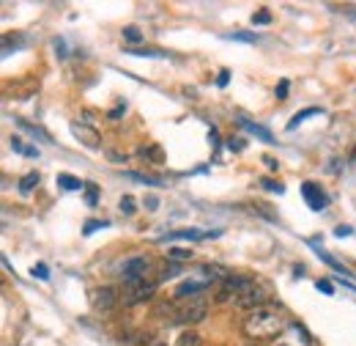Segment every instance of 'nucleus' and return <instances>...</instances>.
I'll list each match as a JSON object with an SVG mask.
<instances>
[{"mask_svg":"<svg viewBox=\"0 0 356 346\" xmlns=\"http://www.w3.org/2000/svg\"><path fill=\"white\" fill-rule=\"evenodd\" d=\"M241 330L249 341H269V338H277L285 330V319L277 308L263 305V308H255V311L247 314Z\"/></svg>","mask_w":356,"mask_h":346,"instance_id":"1","label":"nucleus"},{"mask_svg":"<svg viewBox=\"0 0 356 346\" xmlns=\"http://www.w3.org/2000/svg\"><path fill=\"white\" fill-rule=\"evenodd\" d=\"M170 314H173V322H178V325H197L208 314V300L203 294L189 297V300H176L170 305Z\"/></svg>","mask_w":356,"mask_h":346,"instance_id":"2","label":"nucleus"},{"mask_svg":"<svg viewBox=\"0 0 356 346\" xmlns=\"http://www.w3.org/2000/svg\"><path fill=\"white\" fill-rule=\"evenodd\" d=\"M252 286H255L252 278H247V275H230V278L222 281L219 289H216V305H227V303L236 305Z\"/></svg>","mask_w":356,"mask_h":346,"instance_id":"3","label":"nucleus"},{"mask_svg":"<svg viewBox=\"0 0 356 346\" xmlns=\"http://www.w3.org/2000/svg\"><path fill=\"white\" fill-rule=\"evenodd\" d=\"M148 270H151V261H148L146 256L126 259V261H124V267H121L124 283H137V281H146V278H148Z\"/></svg>","mask_w":356,"mask_h":346,"instance_id":"4","label":"nucleus"},{"mask_svg":"<svg viewBox=\"0 0 356 346\" xmlns=\"http://www.w3.org/2000/svg\"><path fill=\"white\" fill-rule=\"evenodd\" d=\"M157 286H159V281H137V283H126V294H124V303L126 305H137V303H143V300H151L154 297V292H157Z\"/></svg>","mask_w":356,"mask_h":346,"instance_id":"5","label":"nucleus"},{"mask_svg":"<svg viewBox=\"0 0 356 346\" xmlns=\"http://www.w3.org/2000/svg\"><path fill=\"white\" fill-rule=\"evenodd\" d=\"M302 195H304V201H307V206H310L313 212H324V209L329 206V195H326L315 182H304V184H302Z\"/></svg>","mask_w":356,"mask_h":346,"instance_id":"6","label":"nucleus"},{"mask_svg":"<svg viewBox=\"0 0 356 346\" xmlns=\"http://www.w3.org/2000/svg\"><path fill=\"white\" fill-rule=\"evenodd\" d=\"M93 305H96V311L110 314V311L118 305L115 289H113V286H102V289H96V292H93Z\"/></svg>","mask_w":356,"mask_h":346,"instance_id":"7","label":"nucleus"},{"mask_svg":"<svg viewBox=\"0 0 356 346\" xmlns=\"http://www.w3.org/2000/svg\"><path fill=\"white\" fill-rule=\"evenodd\" d=\"M71 132H74V138H80V143H85L88 149H99V146H102V135H99L93 127L71 124Z\"/></svg>","mask_w":356,"mask_h":346,"instance_id":"8","label":"nucleus"},{"mask_svg":"<svg viewBox=\"0 0 356 346\" xmlns=\"http://www.w3.org/2000/svg\"><path fill=\"white\" fill-rule=\"evenodd\" d=\"M208 286H211V281H208V278H203V281H183V283L176 289V300L197 297V294H203Z\"/></svg>","mask_w":356,"mask_h":346,"instance_id":"9","label":"nucleus"},{"mask_svg":"<svg viewBox=\"0 0 356 346\" xmlns=\"http://www.w3.org/2000/svg\"><path fill=\"white\" fill-rule=\"evenodd\" d=\"M310 245L315 248V253H318V259H321V261H324L326 267H332V270H335L337 275H343V278H351V270H348V267H343V264H340V261H337V259H335L332 253H326L324 248H318V242H315V239H313Z\"/></svg>","mask_w":356,"mask_h":346,"instance_id":"10","label":"nucleus"},{"mask_svg":"<svg viewBox=\"0 0 356 346\" xmlns=\"http://www.w3.org/2000/svg\"><path fill=\"white\" fill-rule=\"evenodd\" d=\"M238 127H241L244 132H249L252 138L263 140V143H274V135H271L266 127H260V124H252V121H247V118H238Z\"/></svg>","mask_w":356,"mask_h":346,"instance_id":"11","label":"nucleus"},{"mask_svg":"<svg viewBox=\"0 0 356 346\" xmlns=\"http://www.w3.org/2000/svg\"><path fill=\"white\" fill-rule=\"evenodd\" d=\"M173 239H205V234L200 228H181V231H170L162 237V242H173Z\"/></svg>","mask_w":356,"mask_h":346,"instance_id":"12","label":"nucleus"},{"mask_svg":"<svg viewBox=\"0 0 356 346\" xmlns=\"http://www.w3.org/2000/svg\"><path fill=\"white\" fill-rule=\"evenodd\" d=\"M11 149L16 151V154H22V157H30V160H38V149L36 146H27L22 138H16V135H11Z\"/></svg>","mask_w":356,"mask_h":346,"instance_id":"13","label":"nucleus"},{"mask_svg":"<svg viewBox=\"0 0 356 346\" xmlns=\"http://www.w3.org/2000/svg\"><path fill=\"white\" fill-rule=\"evenodd\" d=\"M203 275H205L211 283H214V281H219V283H222V281H227L233 272H227L225 267H216V264H205V267H203Z\"/></svg>","mask_w":356,"mask_h":346,"instance_id":"14","label":"nucleus"},{"mask_svg":"<svg viewBox=\"0 0 356 346\" xmlns=\"http://www.w3.org/2000/svg\"><path fill=\"white\" fill-rule=\"evenodd\" d=\"M41 182V176H38V171H30V173H25L22 179H19V193L22 195H30L33 193V187Z\"/></svg>","mask_w":356,"mask_h":346,"instance_id":"15","label":"nucleus"},{"mask_svg":"<svg viewBox=\"0 0 356 346\" xmlns=\"http://www.w3.org/2000/svg\"><path fill=\"white\" fill-rule=\"evenodd\" d=\"M58 187H63V190H82L85 184L77 176H71V173H58Z\"/></svg>","mask_w":356,"mask_h":346,"instance_id":"16","label":"nucleus"},{"mask_svg":"<svg viewBox=\"0 0 356 346\" xmlns=\"http://www.w3.org/2000/svg\"><path fill=\"white\" fill-rule=\"evenodd\" d=\"M318 113H321L318 107H307V110H302V113H296V116H293V118L288 121V132H291V129H296V127H299V124H302L304 118H310V116H318Z\"/></svg>","mask_w":356,"mask_h":346,"instance_id":"17","label":"nucleus"},{"mask_svg":"<svg viewBox=\"0 0 356 346\" xmlns=\"http://www.w3.org/2000/svg\"><path fill=\"white\" fill-rule=\"evenodd\" d=\"M121 36H124V41H129V44H140V41H143V33H140L137 25H126Z\"/></svg>","mask_w":356,"mask_h":346,"instance_id":"18","label":"nucleus"},{"mask_svg":"<svg viewBox=\"0 0 356 346\" xmlns=\"http://www.w3.org/2000/svg\"><path fill=\"white\" fill-rule=\"evenodd\" d=\"M126 176H129V179H135V182L151 184V187H159V184H162V179H159V176H148V173H132V171H129Z\"/></svg>","mask_w":356,"mask_h":346,"instance_id":"19","label":"nucleus"},{"mask_svg":"<svg viewBox=\"0 0 356 346\" xmlns=\"http://www.w3.org/2000/svg\"><path fill=\"white\" fill-rule=\"evenodd\" d=\"M176 346H200V336L194 330H186L178 336V344Z\"/></svg>","mask_w":356,"mask_h":346,"instance_id":"20","label":"nucleus"},{"mask_svg":"<svg viewBox=\"0 0 356 346\" xmlns=\"http://www.w3.org/2000/svg\"><path fill=\"white\" fill-rule=\"evenodd\" d=\"M11 44H14V47H22V44H25V39H22V36H11V33H5V36H3V55H8V52H11Z\"/></svg>","mask_w":356,"mask_h":346,"instance_id":"21","label":"nucleus"},{"mask_svg":"<svg viewBox=\"0 0 356 346\" xmlns=\"http://www.w3.org/2000/svg\"><path fill=\"white\" fill-rule=\"evenodd\" d=\"M19 127H22L25 132H30L33 138H41L44 143H49V135H47L44 129H38V127H33V124H27V121H22V118H19Z\"/></svg>","mask_w":356,"mask_h":346,"instance_id":"22","label":"nucleus"},{"mask_svg":"<svg viewBox=\"0 0 356 346\" xmlns=\"http://www.w3.org/2000/svg\"><path fill=\"white\" fill-rule=\"evenodd\" d=\"M118 206H121V212H124V215H126V217H132V215H135V212H137V201H135V198H132V195H124V198H121V204H118Z\"/></svg>","mask_w":356,"mask_h":346,"instance_id":"23","label":"nucleus"},{"mask_svg":"<svg viewBox=\"0 0 356 346\" xmlns=\"http://www.w3.org/2000/svg\"><path fill=\"white\" fill-rule=\"evenodd\" d=\"M140 154H143L146 160H154V162H162V149H159V146H143V149H140Z\"/></svg>","mask_w":356,"mask_h":346,"instance_id":"24","label":"nucleus"},{"mask_svg":"<svg viewBox=\"0 0 356 346\" xmlns=\"http://www.w3.org/2000/svg\"><path fill=\"white\" fill-rule=\"evenodd\" d=\"M168 259H173V261H186V259H192V250H183V248H170V250H168Z\"/></svg>","mask_w":356,"mask_h":346,"instance_id":"25","label":"nucleus"},{"mask_svg":"<svg viewBox=\"0 0 356 346\" xmlns=\"http://www.w3.org/2000/svg\"><path fill=\"white\" fill-rule=\"evenodd\" d=\"M107 226H110L107 220H88V223H85V228H82V234H85V237H91L96 228H107Z\"/></svg>","mask_w":356,"mask_h":346,"instance_id":"26","label":"nucleus"},{"mask_svg":"<svg viewBox=\"0 0 356 346\" xmlns=\"http://www.w3.org/2000/svg\"><path fill=\"white\" fill-rule=\"evenodd\" d=\"M96 198H99V187L96 184H85V201H88V206H96Z\"/></svg>","mask_w":356,"mask_h":346,"instance_id":"27","label":"nucleus"},{"mask_svg":"<svg viewBox=\"0 0 356 346\" xmlns=\"http://www.w3.org/2000/svg\"><path fill=\"white\" fill-rule=\"evenodd\" d=\"M271 22V14L266 8H260L258 14H252V25H269Z\"/></svg>","mask_w":356,"mask_h":346,"instance_id":"28","label":"nucleus"},{"mask_svg":"<svg viewBox=\"0 0 356 346\" xmlns=\"http://www.w3.org/2000/svg\"><path fill=\"white\" fill-rule=\"evenodd\" d=\"M30 272H33V278H38V281H47V278H49V270H47V264H36Z\"/></svg>","mask_w":356,"mask_h":346,"instance_id":"29","label":"nucleus"},{"mask_svg":"<svg viewBox=\"0 0 356 346\" xmlns=\"http://www.w3.org/2000/svg\"><path fill=\"white\" fill-rule=\"evenodd\" d=\"M260 184L266 187V190H271V193H282L285 187L280 184V182H274V179H260Z\"/></svg>","mask_w":356,"mask_h":346,"instance_id":"30","label":"nucleus"},{"mask_svg":"<svg viewBox=\"0 0 356 346\" xmlns=\"http://www.w3.org/2000/svg\"><path fill=\"white\" fill-rule=\"evenodd\" d=\"M227 39H236V41H258V36H252V33H244V30H238V33H230Z\"/></svg>","mask_w":356,"mask_h":346,"instance_id":"31","label":"nucleus"},{"mask_svg":"<svg viewBox=\"0 0 356 346\" xmlns=\"http://www.w3.org/2000/svg\"><path fill=\"white\" fill-rule=\"evenodd\" d=\"M288 88H291V83H288V80H280V85H277V99H280V102H285Z\"/></svg>","mask_w":356,"mask_h":346,"instance_id":"32","label":"nucleus"},{"mask_svg":"<svg viewBox=\"0 0 356 346\" xmlns=\"http://www.w3.org/2000/svg\"><path fill=\"white\" fill-rule=\"evenodd\" d=\"M315 286H318V292H324V294H335V283H332V281H318Z\"/></svg>","mask_w":356,"mask_h":346,"instance_id":"33","label":"nucleus"},{"mask_svg":"<svg viewBox=\"0 0 356 346\" xmlns=\"http://www.w3.org/2000/svg\"><path fill=\"white\" fill-rule=\"evenodd\" d=\"M178 270H181L178 264H170V267H165V272H162V278H159V281H168V278H173V275H178Z\"/></svg>","mask_w":356,"mask_h":346,"instance_id":"34","label":"nucleus"},{"mask_svg":"<svg viewBox=\"0 0 356 346\" xmlns=\"http://www.w3.org/2000/svg\"><path fill=\"white\" fill-rule=\"evenodd\" d=\"M146 206H148V212H154L159 206V198L157 195H146Z\"/></svg>","mask_w":356,"mask_h":346,"instance_id":"35","label":"nucleus"},{"mask_svg":"<svg viewBox=\"0 0 356 346\" xmlns=\"http://www.w3.org/2000/svg\"><path fill=\"white\" fill-rule=\"evenodd\" d=\"M227 146H230L233 151H241V149H244V140H238V138H230V140H227Z\"/></svg>","mask_w":356,"mask_h":346,"instance_id":"36","label":"nucleus"},{"mask_svg":"<svg viewBox=\"0 0 356 346\" xmlns=\"http://www.w3.org/2000/svg\"><path fill=\"white\" fill-rule=\"evenodd\" d=\"M55 50L60 52V58H66V41L63 39H55Z\"/></svg>","mask_w":356,"mask_h":346,"instance_id":"37","label":"nucleus"},{"mask_svg":"<svg viewBox=\"0 0 356 346\" xmlns=\"http://www.w3.org/2000/svg\"><path fill=\"white\" fill-rule=\"evenodd\" d=\"M227 80H230V72H227V69H222V72H219V80H216V85H227Z\"/></svg>","mask_w":356,"mask_h":346,"instance_id":"38","label":"nucleus"},{"mask_svg":"<svg viewBox=\"0 0 356 346\" xmlns=\"http://www.w3.org/2000/svg\"><path fill=\"white\" fill-rule=\"evenodd\" d=\"M263 162H266V168H269V171H277V168H280V162H277L274 157H263Z\"/></svg>","mask_w":356,"mask_h":346,"instance_id":"39","label":"nucleus"},{"mask_svg":"<svg viewBox=\"0 0 356 346\" xmlns=\"http://www.w3.org/2000/svg\"><path fill=\"white\" fill-rule=\"evenodd\" d=\"M335 234H337V237H348V234H351V226H337Z\"/></svg>","mask_w":356,"mask_h":346,"instance_id":"40","label":"nucleus"},{"mask_svg":"<svg viewBox=\"0 0 356 346\" xmlns=\"http://www.w3.org/2000/svg\"><path fill=\"white\" fill-rule=\"evenodd\" d=\"M148 346H168V344H165V341H151Z\"/></svg>","mask_w":356,"mask_h":346,"instance_id":"41","label":"nucleus"},{"mask_svg":"<svg viewBox=\"0 0 356 346\" xmlns=\"http://www.w3.org/2000/svg\"><path fill=\"white\" fill-rule=\"evenodd\" d=\"M351 162H356V149H354V154H351Z\"/></svg>","mask_w":356,"mask_h":346,"instance_id":"42","label":"nucleus"},{"mask_svg":"<svg viewBox=\"0 0 356 346\" xmlns=\"http://www.w3.org/2000/svg\"><path fill=\"white\" fill-rule=\"evenodd\" d=\"M280 346H285V344H280Z\"/></svg>","mask_w":356,"mask_h":346,"instance_id":"43","label":"nucleus"}]
</instances>
